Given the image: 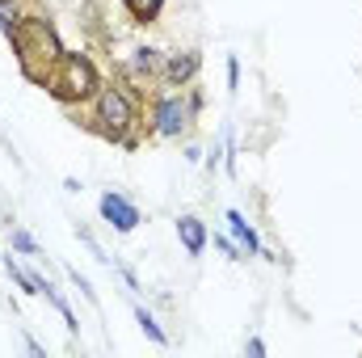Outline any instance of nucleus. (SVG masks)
Here are the masks:
<instances>
[{
    "label": "nucleus",
    "mask_w": 362,
    "mask_h": 358,
    "mask_svg": "<svg viewBox=\"0 0 362 358\" xmlns=\"http://www.w3.org/2000/svg\"><path fill=\"white\" fill-rule=\"evenodd\" d=\"M194 72V55H177V59H169V76L181 81V76H189Z\"/></svg>",
    "instance_id": "nucleus-8"
},
{
    "label": "nucleus",
    "mask_w": 362,
    "mask_h": 358,
    "mask_svg": "<svg viewBox=\"0 0 362 358\" xmlns=\"http://www.w3.org/2000/svg\"><path fill=\"white\" fill-rule=\"evenodd\" d=\"M131 8L135 13H148V8H156V0H131Z\"/></svg>",
    "instance_id": "nucleus-11"
},
{
    "label": "nucleus",
    "mask_w": 362,
    "mask_h": 358,
    "mask_svg": "<svg viewBox=\"0 0 362 358\" xmlns=\"http://www.w3.org/2000/svg\"><path fill=\"white\" fill-rule=\"evenodd\" d=\"M152 55H156V51H139V68H148V72H152V68H156V59H152Z\"/></svg>",
    "instance_id": "nucleus-9"
},
{
    "label": "nucleus",
    "mask_w": 362,
    "mask_h": 358,
    "mask_svg": "<svg viewBox=\"0 0 362 358\" xmlns=\"http://www.w3.org/2000/svg\"><path fill=\"white\" fill-rule=\"evenodd\" d=\"M13 241H17V249H25V253H34V241H30V236H25V232H17V236H13Z\"/></svg>",
    "instance_id": "nucleus-10"
},
{
    "label": "nucleus",
    "mask_w": 362,
    "mask_h": 358,
    "mask_svg": "<svg viewBox=\"0 0 362 358\" xmlns=\"http://www.w3.org/2000/svg\"><path fill=\"white\" fill-rule=\"evenodd\" d=\"M135 321H139V329H144V333H148V337H152V342H165V333H160V329H156V321H152V316H148V312H144V308H135Z\"/></svg>",
    "instance_id": "nucleus-7"
},
{
    "label": "nucleus",
    "mask_w": 362,
    "mask_h": 358,
    "mask_svg": "<svg viewBox=\"0 0 362 358\" xmlns=\"http://www.w3.org/2000/svg\"><path fill=\"white\" fill-rule=\"evenodd\" d=\"M101 122H105L114 135L127 131V122H131V105L122 101V93H101Z\"/></svg>",
    "instance_id": "nucleus-2"
},
{
    "label": "nucleus",
    "mask_w": 362,
    "mask_h": 358,
    "mask_svg": "<svg viewBox=\"0 0 362 358\" xmlns=\"http://www.w3.org/2000/svg\"><path fill=\"white\" fill-rule=\"evenodd\" d=\"M228 224H232V236H236L245 249H257V236H253V228L245 224V215H240V211H228Z\"/></svg>",
    "instance_id": "nucleus-6"
},
{
    "label": "nucleus",
    "mask_w": 362,
    "mask_h": 358,
    "mask_svg": "<svg viewBox=\"0 0 362 358\" xmlns=\"http://www.w3.org/2000/svg\"><path fill=\"white\" fill-rule=\"evenodd\" d=\"M101 215H105L118 232H131V228L139 224V211H135L127 198H118V194H105V198H101Z\"/></svg>",
    "instance_id": "nucleus-1"
},
{
    "label": "nucleus",
    "mask_w": 362,
    "mask_h": 358,
    "mask_svg": "<svg viewBox=\"0 0 362 358\" xmlns=\"http://www.w3.org/2000/svg\"><path fill=\"white\" fill-rule=\"evenodd\" d=\"M93 85V72L85 59H64V81H59V93H68V97H76V93H89Z\"/></svg>",
    "instance_id": "nucleus-3"
},
{
    "label": "nucleus",
    "mask_w": 362,
    "mask_h": 358,
    "mask_svg": "<svg viewBox=\"0 0 362 358\" xmlns=\"http://www.w3.org/2000/svg\"><path fill=\"white\" fill-rule=\"evenodd\" d=\"M160 135H177L181 127H185V118H189V105H181L177 97H169V101H160Z\"/></svg>",
    "instance_id": "nucleus-4"
},
{
    "label": "nucleus",
    "mask_w": 362,
    "mask_h": 358,
    "mask_svg": "<svg viewBox=\"0 0 362 358\" xmlns=\"http://www.w3.org/2000/svg\"><path fill=\"white\" fill-rule=\"evenodd\" d=\"M177 232H181V241H185V249L198 258V253H202V245H206V232H202V224H198V219H181Z\"/></svg>",
    "instance_id": "nucleus-5"
}]
</instances>
